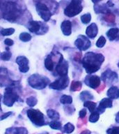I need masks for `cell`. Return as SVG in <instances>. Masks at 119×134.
Wrapping results in <instances>:
<instances>
[{
  "label": "cell",
  "instance_id": "6da1fadb",
  "mask_svg": "<svg viewBox=\"0 0 119 134\" xmlns=\"http://www.w3.org/2000/svg\"><path fill=\"white\" fill-rule=\"evenodd\" d=\"M104 61V57L100 53L88 52L84 55L81 61L83 67L88 75L99 71Z\"/></svg>",
  "mask_w": 119,
  "mask_h": 134
},
{
  "label": "cell",
  "instance_id": "7a4b0ae2",
  "mask_svg": "<svg viewBox=\"0 0 119 134\" xmlns=\"http://www.w3.org/2000/svg\"><path fill=\"white\" fill-rule=\"evenodd\" d=\"M29 85L31 87L35 90H40L47 87L48 84H50V80L48 77L39 74H33L28 79Z\"/></svg>",
  "mask_w": 119,
  "mask_h": 134
},
{
  "label": "cell",
  "instance_id": "3957f363",
  "mask_svg": "<svg viewBox=\"0 0 119 134\" xmlns=\"http://www.w3.org/2000/svg\"><path fill=\"white\" fill-rule=\"evenodd\" d=\"M3 10L4 18L8 21H15L20 15V10L14 2H7Z\"/></svg>",
  "mask_w": 119,
  "mask_h": 134
},
{
  "label": "cell",
  "instance_id": "277c9868",
  "mask_svg": "<svg viewBox=\"0 0 119 134\" xmlns=\"http://www.w3.org/2000/svg\"><path fill=\"white\" fill-rule=\"evenodd\" d=\"M27 115L30 121L36 126H43L47 125L48 121L45 118V116L38 110L30 109L27 112Z\"/></svg>",
  "mask_w": 119,
  "mask_h": 134
},
{
  "label": "cell",
  "instance_id": "5b68a950",
  "mask_svg": "<svg viewBox=\"0 0 119 134\" xmlns=\"http://www.w3.org/2000/svg\"><path fill=\"white\" fill-rule=\"evenodd\" d=\"M82 9L83 6L81 5V1L73 0L65 8L64 14L69 18H73L79 14Z\"/></svg>",
  "mask_w": 119,
  "mask_h": 134
},
{
  "label": "cell",
  "instance_id": "8992f818",
  "mask_svg": "<svg viewBox=\"0 0 119 134\" xmlns=\"http://www.w3.org/2000/svg\"><path fill=\"white\" fill-rule=\"evenodd\" d=\"M28 29L31 32L35 34H44L49 29V27L46 23L38 21H30L28 24Z\"/></svg>",
  "mask_w": 119,
  "mask_h": 134
},
{
  "label": "cell",
  "instance_id": "52a82bcc",
  "mask_svg": "<svg viewBox=\"0 0 119 134\" xmlns=\"http://www.w3.org/2000/svg\"><path fill=\"white\" fill-rule=\"evenodd\" d=\"M18 95L13 91L12 88H6L4 92V104L8 107H12L15 101L18 100Z\"/></svg>",
  "mask_w": 119,
  "mask_h": 134
},
{
  "label": "cell",
  "instance_id": "ba28073f",
  "mask_svg": "<svg viewBox=\"0 0 119 134\" xmlns=\"http://www.w3.org/2000/svg\"><path fill=\"white\" fill-rule=\"evenodd\" d=\"M35 8L37 10L38 14L39 15V16L43 20L46 22L50 20L52 13L47 5L42 2H38L37 4H35Z\"/></svg>",
  "mask_w": 119,
  "mask_h": 134
},
{
  "label": "cell",
  "instance_id": "9c48e42d",
  "mask_svg": "<svg viewBox=\"0 0 119 134\" xmlns=\"http://www.w3.org/2000/svg\"><path fill=\"white\" fill-rule=\"evenodd\" d=\"M101 78L104 83L111 85L118 81V76L116 72L112 71L111 69H107L102 73Z\"/></svg>",
  "mask_w": 119,
  "mask_h": 134
},
{
  "label": "cell",
  "instance_id": "30bf717a",
  "mask_svg": "<svg viewBox=\"0 0 119 134\" xmlns=\"http://www.w3.org/2000/svg\"><path fill=\"white\" fill-rule=\"evenodd\" d=\"M69 82L70 80L68 75L62 76L56 80L52 83H50V87L55 90H63L68 86Z\"/></svg>",
  "mask_w": 119,
  "mask_h": 134
},
{
  "label": "cell",
  "instance_id": "8fae6325",
  "mask_svg": "<svg viewBox=\"0 0 119 134\" xmlns=\"http://www.w3.org/2000/svg\"><path fill=\"white\" fill-rule=\"evenodd\" d=\"M75 45L80 51L88 50L91 46V43L86 36L84 35H79L75 41Z\"/></svg>",
  "mask_w": 119,
  "mask_h": 134
},
{
  "label": "cell",
  "instance_id": "7c38bea8",
  "mask_svg": "<svg viewBox=\"0 0 119 134\" xmlns=\"http://www.w3.org/2000/svg\"><path fill=\"white\" fill-rule=\"evenodd\" d=\"M55 71L57 73V75H60V77L66 76L68 74V63L63 59V56L60 57V59H58V62L56 66Z\"/></svg>",
  "mask_w": 119,
  "mask_h": 134
},
{
  "label": "cell",
  "instance_id": "4fadbf2b",
  "mask_svg": "<svg viewBox=\"0 0 119 134\" xmlns=\"http://www.w3.org/2000/svg\"><path fill=\"white\" fill-rule=\"evenodd\" d=\"M101 80L98 75H88L84 79V82L87 86L92 89H97L100 86Z\"/></svg>",
  "mask_w": 119,
  "mask_h": 134
},
{
  "label": "cell",
  "instance_id": "5bb4252c",
  "mask_svg": "<svg viewBox=\"0 0 119 134\" xmlns=\"http://www.w3.org/2000/svg\"><path fill=\"white\" fill-rule=\"evenodd\" d=\"M16 63L19 66V70L21 73H26L29 70V59L25 56H19L16 58Z\"/></svg>",
  "mask_w": 119,
  "mask_h": 134
},
{
  "label": "cell",
  "instance_id": "9a60e30c",
  "mask_svg": "<svg viewBox=\"0 0 119 134\" xmlns=\"http://www.w3.org/2000/svg\"><path fill=\"white\" fill-rule=\"evenodd\" d=\"M113 106V101L111 99L109 98H104L100 100L98 107L96 108V111H97L99 114H102L105 111L106 108H111Z\"/></svg>",
  "mask_w": 119,
  "mask_h": 134
},
{
  "label": "cell",
  "instance_id": "2e32d148",
  "mask_svg": "<svg viewBox=\"0 0 119 134\" xmlns=\"http://www.w3.org/2000/svg\"><path fill=\"white\" fill-rule=\"evenodd\" d=\"M98 33V27L96 23H92L86 29V34L90 38H94Z\"/></svg>",
  "mask_w": 119,
  "mask_h": 134
},
{
  "label": "cell",
  "instance_id": "e0dca14e",
  "mask_svg": "<svg viewBox=\"0 0 119 134\" xmlns=\"http://www.w3.org/2000/svg\"><path fill=\"white\" fill-rule=\"evenodd\" d=\"M61 29L65 36H70L72 33V23L70 21L64 20L61 25Z\"/></svg>",
  "mask_w": 119,
  "mask_h": 134
},
{
  "label": "cell",
  "instance_id": "ac0fdd59",
  "mask_svg": "<svg viewBox=\"0 0 119 134\" xmlns=\"http://www.w3.org/2000/svg\"><path fill=\"white\" fill-rule=\"evenodd\" d=\"M5 134H28V131L25 127H11L6 130Z\"/></svg>",
  "mask_w": 119,
  "mask_h": 134
},
{
  "label": "cell",
  "instance_id": "d6986e66",
  "mask_svg": "<svg viewBox=\"0 0 119 134\" xmlns=\"http://www.w3.org/2000/svg\"><path fill=\"white\" fill-rule=\"evenodd\" d=\"M107 96L110 99H117L119 98V89L116 86L111 87L107 91Z\"/></svg>",
  "mask_w": 119,
  "mask_h": 134
},
{
  "label": "cell",
  "instance_id": "ffe728a7",
  "mask_svg": "<svg viewBox=\"0 0 119 134\" xmlns=\"http://www.w3.org/2000/svg\"><path fill=\"white\" fill-rule=\"evenodd\" d=\"M119 34V29L118 28H111L109 29L107 32H106V36L108 37L110 41H113L114 40L116 39L117 36Z\"/></svg>",
  "mask_w": 119,
  "mask_h": 134
},
{
  "label": "cell",
  "instance_id": "44dd1931",
  "mask_svg": "<svg viewBox=\"0 0 119 134\" xmlns=\"http://www.w3.org/2000/svg\"><path fill=\"white\" fill-rule=\"evenodd\" d=\"M45 66L48 71H52L54 68V62L52 60V57L50 55L47 56L46 57L45 60Z\"/></svg>",
  "mask_w": 119,
  "mask_h": 134
},
{
  "label": "cell",
  "instance_id": "7402d4cb",
  "mask_svg": "<svg viewBox=\"0 0 119 134\" xmlns=\"http://www.w3.org/2000/svg\"><path fill=\"white\" fill-rule=\"evenodd\" d=\"M93 94L90 93L88 91H84L80 94V98L81 100H83L84 102L92 100V99H93Z\"/></svg>",
  "mask_w": 119,
  "mask_h": 134
},
{
  "label": "cell",
  "instance_id": "603a6c76",
  "mask_svg": "<svg viewBox=\"0 0 119 134\" xmlns=\"http://www.w3.org/2000/svg\"><path fill=\"white\" fill-rule=\"evenodd\" d=\"M47 115L49 118L53 119V121H55V120L58 121V119L60 117V115H59L58 112H56V110H52V109L47 110Z\"/></svg>",
  "mask_w": 119,
  "mask_h": 134
},
{
  "label": "cell",
  "instance_id": "cb8c5ba5",
  "mask_svg": "<svg viewBox=\"0 0 119 134\" xmlns=\"http://www.w3.org/2000/svg\"><path fill=\"white\" fill-rule=\"evenodd\" d=\"M84 105L86 108H87L88 109V110L91 112V113H93L94 111H96V108H97V103L95 102H93V101H91V100H88V101H86L84 103Z\"/></svg>",
  "mask_w": 119,
  "mask_h": 134
},
{
  "label": "cell",
  "instance_id": "d4e9b609",
  "mask_svg": "<svg viewBox=\"0 0 119 134\" xmlns=\"http://www.w3.org/2000/svg\"><path fill=\"white\" fill-rule=\"evenodd\" d=\"M74 130H75V126L70 122L65 124L63 126V132L65 133L70 134L71 133H73L74 131Z\"/></svg>",
  "mask_w": 119,
  "mask_h": 134
},
{
  "label": "cell",
  "instance_id": "484cf974",
  "mask_svg": "<svg viewBox=\"0 0 119 134\" xmlns=\"http://www.w3.org/2000/svg\"><path fill=\"white\" fill-rule=\"evenodd\" d=\"M60 102L64 105L71 104L73 103V98L68 95H63L60 98Z\"/></svg>",
  "mask_w": 119,
  "mask_h": 134
},
{
  "label": "cell",
  "instance_id": "4316f807",
  "mask_svg": "<svg viewBox=\"0 0 119 134\" xmlns=\"http://www.w3.org/2000/svg\"><path fill=\"white\" fill-rule=\"evenodd\" d=\"M82 84L79 81H73L70 86V90L72 92H76L81 90Z\"/></svg>",
  "mask_w": 119,
  "mask_h": 134
},
{
  "label": "cell",
  "instance_id": "83f0119b",
  "mask_svg": "<svg viewBox=\"0 0 119 134\" xmlns=\"http://www.w3.org/2000/svg\"><path fill=\"white\" fill-rule=\"evenodd\" d=\"M49 126L51 129L54 130H61L62 129V124L58 121H52L49 122Z\"/></svg>",
  "mask_w": 119,
  "mask_h": 134
},
{
  "label": "cell",
  "instance_id": "f1b7e54d",
  "mask_svg": "<svg viewBox=\"0 0 119 134\" xmlns=\"http://www.w3.org/2000/svg\"><path fill=\"white\" fill-rule=\"evenodd\" d=\"M104 20L106 21V23H112L114 24V23L115 22V15L113 14L112 13H106V14H104Z\"/></svg>",
  "mask_w": 119,
  "mask_h": 134
},
{
  "label": "cell",
  "instance_id": "f546056e",
  "mask_svg": "<svg viewBox=\"0 0 119 134\" xmlns=\"http://www.w3.org/2000/svg\"><path fill=\"white\" fill-rule=\"evenodd\" d=\"M99 117H100V114L97 111H94L90 115L89 121L91 123H96L99 120Z\"/></svg>",
  "mask_w": 119,
  "mask_h": 134
},
{
  "label": "cell",
  "instance_id": "4dcf8cb0",
  "mask_svg": "<svg viewBox=\"0 0 119 134\" xmlns=\"http://www.w3.org/2000/svg\"><path fill=\"white\" fill-rule=\"evenodd\" d=\"M20 39L23 42H28L31 39V36L27 32H22L20 34Z\"/></svg>",
  "mask_w": 119,
  "mask_h": 134
},
{
  "label": "cell",
  "instance_id": "1f68e13d",
  "mask_svg": "<svg viewBox=\"0 0 119 134\" xmlns=\"http://www.w3.org/2000/svg\"><path fill=\"white\" fill-rule=\"evenodd\" d=\"M11 56H12L11 52L8 50V51L2 52L1 54H0V58L4 61H8L10 60V59L11 58Z\"/></svg>",
  "mask_w": 119,
  "mask_h": 134
},
{
  "label": "cell",
  "instance_id": "d6a6232c",
  "mask_svg": "<svg viewBox=\"0 0 119 134\" xmlns=\"http://www.w3.org/2000/svg\"><path fill=\"white\" fill-rule=\"evenodd\" d=\"M38 100L37 98L34 97V96H30L28 98H27V104L29 107H33L35 106V105L37 104Z\"/></svg>",
  "mask_w": 119,
  "mask_h": 134
},
{
  "label": "cell",
  "instance_id": "836d02e7",
  "mask_svg": "<svg viewBox=\"0 0 119 134\" xmlns=\"http://www.w3.org/2000/svg\"><path fill=\"white\" fill-rule=\"evenodd\" d=\"M81 21L83 24H88L91 20V15L90 13H86L81 16Z\"/></svg>",
  "mask_w": 119,
  "mask_h": 134
},
{
  "label": "cell",
  "instance_id": "e575fe53",
  "mask_svg": "<svg viewBox=\"0 0 119 134\" xmlns=\"http://www.w3.org/2000/svg\"><path fill=\"white\" fill-rule=\"evenodd\" d=\"M105 43H106V39H105V38L103 36H101L98 38L97 42H96V46L99 48H103L104 45H105Z\"/></svg>",
  "mask_w": 119,
  "mask_h": 134
},
{
  "label": "cell",
  "instance_id": "d590c367",
  "mask_svg": "<svg viewBox=\"0 0 119 134\" xmlns=\"http://www.w3.org/2000/svg\"><path fill=\"white\" fill-rule=\"evenodd\" d=\"M15 32V29L8 28V29H2L1 31V34L2 36H10L13 34Z\"/></svg>",
  "mask_w": 119,
  "mask_h": 134
},
{
  "label": "cell",
  "instance_id": "8d00e7d4",
  "mask_svg": "<svg viewBox=\"0 0 119 134\" xmlns=\"http://www.w3.org/2000/svg\"><path fill=\"white\" fill-rule=\"evenodd\" d=\"M106 134H119V126H112L106 130Z\"/></svg>",
  "mask_w": 119,
  "mask_h": 134
},
{
  "label": "cell",
  "instance_id": "74e56055",
  "mask_svg": "<svg viewBox=\"0 0 119 134\" xmlns=\"http://www.w3.org/2000/svg\"><path fill=\"white\" fill-rule=\"evenodd\" d=\"M4 43L7 46H12L14 44V41L10 38H6L4 40Z\"/></svg>",
  "mask_w": 119,
  "mask_h": 134
},
{
  "label": "cell",
  "instance_id": "f35d334b",
  "mask_svg": "<svg viewBox=\"0 0 119 134\" xmlns=\"http://www.w3.org/2000/svg\"><path fill=\"white\" fill-rule=\"evenodd\" d=\"M86 114H87V110H86V109L85 108L82 109V110H80V112H79V117L81 118V119H82V118H84L86 115Z\"/></svg>",
  "mask_w": 119,
  "mask_h": 134
},
{
  "label": "cell",
  "instance_id": "ab89813d",
  "mask_svg": "<svg viewBox=\"0 0 119 134\" xmlns=\"http://www.w3.org/2000/svg\"><path fill=\"white\" fill-rule=\"evenodd\" d=\"M11 114H12V113H11V112H8V113H5L4 115H2V117H1V118H0V120H3V119H6V118H7L8 116H10Z\"/></svg>",
  "mask_w": 119,
  "mask_h": 134
},
{
  "label": "cell",
  "instance_id": "60d3db41",
  "mask_svg": "<svg viewBox=\"0 0 119 134\" xmlns=\"http://www.w3.org/2000/svg\"><path fill=\"white\" fill-rule=\"evenodd\" d=\"M115 120H116V121L117 123L119 124V112H118V113L116 114V118H115Z\"/></svg>",
  "mask_w": 119,
  "mask_h": 134
},
{
  "label": "cell",
  "instance_id": "b9f144b4",
  "mask_svg": "<svg viewBox=\"0 0 119 134\" xmlns=\"http://www.w3.org/2000/svg\"><path fill=\"white\" fill-rule=\"evenodd\" d=\"M40 134H49V133L47 131H45V132H43V133H40Z\"/></svg>",
  "mask_w": 119,
  "mask_h": 134
},
{
  "label": "cell",
  "instance_id": "7bdbcfd3",
  "mask_svg": "<svg viewBox=\"0 0 119 134\" xmlns=\"http://www.w3.org/2000/svg\"><path fill=\"white\" fill-rule=\"evenodd\" d=\"M116 40H117V41H119V34H118V36H117Z\"/></svg>",
  "mask_w": 119,
  "mask_h": 134
},
{
  "label": "cell",
  "instance_id": "ee69618b",
  "mask_svg": "<svg viewBox=\"0 0 119 134\" xmlns=\"http://www.w3.org/2000/svg\"><path fill=\"white\" fill-rule=\"evenodd\" d=\"M0 110H2L1 108V96H0Z\"/></svg>",
  "mask_w": 119,
  "mask_h": 134
},
{
  "label": "cell",
  "instance_id": "f6af8a7d",
  "mask_svg": "<svg viewBox=\"0 0 119 134\" xmlns=\"http://www.w3.org/2000/svg\"><path fill=\"white\" fill-rule=\"evenodd\" d=\"M118 68H119V62L118 63Z\"/></svg>",
  "mask_w": 119,
  "mask_h": 134
}]
</instances>
